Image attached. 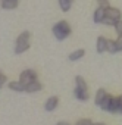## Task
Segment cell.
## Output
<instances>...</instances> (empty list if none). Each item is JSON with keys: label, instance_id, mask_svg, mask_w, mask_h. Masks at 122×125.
<instances>
[{"label": "cell", "instance_id": "23", "mask_svg": "<svg viewBox=\"0 0 122 125\" xmlns=\"http://www.w3.org/2000/svg\"><path fill=\"white\" fill-rule=\"evenodd\" d=\"M5 84H6V75L3 74L2 77H0V88H2V87H3Z\"/></svg>", "mask_w": 122, "mask_h": 125}, {"label": "cell", "instance_id": "12", "mask_svg": "<svg viewBox=\"0 0 122 125\" xmlns=\"http://www.w3.org/2000/svg\"><path fill=\"white\" fill-rule=\"evenodd\" d=\"M18 6V0H2V9L12 10Z\"/></svg>", "mask_w": 122, "mask_h": 125}, {"label": "cell", "instance_id": "19", "mask_svg": "<svg viewBox=\"0 0 122 125\" xmlns=\"http://www.w3.org/2000/svg\"><path fill=\"white\" fill-rule=\"evenodd\" d=\"M102 24H104V25H107V27H115L116 21H115V19H112V18H109V16H104V18H103V21H102Z\"/></svg>", "mask_w": 122, "mask_h": 125}, {"label": "cell", "instance_id": "16", "mask_svg": "<svg viewBox=\"0 0 122 125\" xmlns=\"http://www.w3.org/2000/svg\"><path fill=\"white\" fill-rule=\"evenodd\" d=\"M106 50L109 52V53H116L118 52V47H116V41L115 40H107V43H106Z\"/></svg>", "mask_w": 122, "mask_h": 125}, {"label": "cell", "instance_id": "3", "mask_svg": "<svg viewBox=\"0 0 122 125\" xmlns=\"http://www.w3.org/2000/svg\"><path fill=\"white\" fill-rule=\"evenodd\" d=\"M19 81L22 84H28V83H32V81H37V72L34 69H25V71L21 72Z\"/></svg>", "mask_w": 122, "mask_h": 125}, {"label": "cell", "instance_id": "8", "mask_svg": "<svg viewBox=\"0 0 122 125\" xmlns=\"http://www.w3.org/2000/svg\"><path fill=\"white\" fill-rule=\"evenodd\" d=\"M106 43H107V38H104L103 35H100V37L97 38V43H96V50H97V53L106 52Z\"/></svg>", "mask_w": 122, "mask_h": 125}, {"label": "cell", "instance_id": "13", "mask_svg": "<svg viewBox=\"0 0 122 125\" xmlns=\"http://www.w3.org/2000/svg\"><path fill=\"white\" fill-rule=\"evenodd\" d=\"M74 96H75L78 100H81V102L88 100V93L84 91V90H80V88H77V87H75V90H74Z\"/></svg>", "mask_w": 122, "mask_h": 125}, {"label": "cell", "instance_id": "1", "mask_svg": "<svg viewBox=\"0 0 122 125\" xmlns=\"http://www.w3.org/2000/svg\"><path fill=\"white\" fill-rule=\"evenodd\" d=\"M51 31H53V35L56 37V40H59V41L65 40L72 32V30H71V27H69V24L66 21H59L57 24H54Z\"/></svg>", "mask_w": 122, "mask_h": 125}, {"label": "cell", "instance_id": "11", "mask_svg": "<svg viewBox=\"0 0 122 125\" xmlns=\"http://www.w3.org/2000/svg\"><path fill=\"white\" fill-rule=\"evenodd\" d=\"M106 96H107V91H106L104 88H99V90H97V93H96V99H94L96 104H97V106H100V103L106 99Z\"/></svg>", "mask_w": 122, "mask_h": 125}, {"label": "cell", "instance_id": "18", "mask_svg": "<svg viewBox=\"0 0 122 125\" xmlns=\"http://www.w3.org/2000/svg\"><path fill=\"white\" fill-rule=\"evenodd\" d=\"M118 109H119L118 99H116V97H113V102H112V104H110V107H109V112H110V113H115V112H118Z\"/></svg>", "mask_w": 122, "mask_h": 125}, {"label": "cell", "instance_id": "24", "mask_svg": "<svg viewBox=\"0 0 122 125\" xmlns=\"http://www.w3.org/2000/svg\"><path fill=\"white\" fill-rule=\"evenodd\" d=\"M56 125H71V124H68V122H57Z\"/></svg>", "mask_w": 122, "mask_h": 125}, {"label": "cell", "instance_id": "5", "mask_svg": "<svg viewBox=\"0 0 122 125\" xmlns=\"http://www.w3.org/2000/svg\"><path fill=\"white\" fill-rule=\"evenodd\" d=\"M104 12H106V16H109V18H112V19H115V21H121V18H122L121 10L116 9V8H110V6H109Z\"/></svg>", "mask_w": 122, "mask_h": 125}, {"label": "cell", "instance_id": "6", "mask_svg": "<svg viewBox=\"0 0 122 125\" xmlns=\"http://www.w3.org/2000/svg\"><path fill=\"white\" fill-rule=\"evenodd\" d=\"M41 88H43V85L38 81H32V83L25 84V91L27 93H37V91H41Z\"/></svg>", "mask_w": 122, "mask_h": 125}, {"label": "cell", "instance_id": "25", "mask_svg": "<svg viewBox=\"0 0 122 125\" xmlns=\"http://www.w3.org/2000/svg\"><path fill=\"white\" fill-rule=\"evenodd\" d=\"M93 125H106V124H103V122H97V124H94V122H93Z\"/></svg>", "mask_w": 122, "mask_h": 125}, {"label": "cell", "instance_id": "22", "mask_svg": "<svg viewBox=\"0 0 122 125\" xmlns=\"http://www.w3.org/2000/svg\"><path fill=\"white\" fill-rule=\"evenodd\" d=\"M115 41H116L118 52H122V37H118V40H115Z\"/></svg>", "mask_w": 122, "mask_h": 125}, {"label": "cell", "instance_id": "26", "mask_svg": "<svg viewBox=\"0 0 122 125\" xmlns=\"http://www.w3.org/2000/svg\"><path fill=\"white\" fill-rule=\"evenodd\" d=\"M2 75H3V74H2V71H0V77H2Z\"/></svg>", "mask_w": 122, "mask_h": 125}, {"label": "cell", "instance_id": "17", "mask_svg": "<svg viewBox=\"0 0 122 125\" xmlns=\"http://www.w3.org/2000/svg\"><path fill=\"white\" fill-rule=\"evenodd\" d=\"M59 6L60 9H62V12H68L72 6V3L69 2V0H59Z\"/></svg>", "mask_w": 122, "mask_h": 125}, {"label": "cell", "instance_id": "4", "mask_svg": "<svg viewBox=\"0 0 122 125\" xmlns=\"http://www.w3.org/2000/svg\"><path fill=\"white\" fill-rule=\"evenodd\" d=\"M57 104H59V97H57V96H51V97H49V99L46 100L44 109H46L47 112H53V110L57 107Z\"/></svg>", "mask_w": 122, "mask_h": 125}, {"label": "cell", "instance_id": "15", "mask_svg": "<svg viewBox=\"0 0 122 125\" xmlns=\"http://www.w3.org/2000/svg\"><path fill=\"white\" fill-rule=\"evenodd\" d=\"M112 102H113V97L110 96V94H107L106 96V99L100 103V107L103 109V110H106V112H109V107H110V104H112Z\"/></svg>", "mask_w": 122, "mask_h": 125}, {"label": "cell", "instance_id": "9", "mask_svg": "<svg viewBox=\"0 0 122 125\" xmlns=\"http://www.w3.org/2000/svg\"><path fill=\"white\" fill-rule=\"evenodd\" d=\"M84 54H85V50H84V49H78V50L72 52L68 57H69L71 62H75V60H80L81 57H84Z\"/></svg>", "mask_w": 122, "mask_h": 125}, {"label": "cell", "instance_id": "21", "mask_svg": "<svg viewBox=\"0 0 122 125\" xmlns=\"http://www.w3.org/2000/svg\"><path fill=\"white\" fill-rule=\"evenodd\" d=\"M77 125H93V121L88 119V118H85V119H80V121L77 122Z\"/></svg>", "mask_w": 122, "mask_h": 125}, {"label": "cell", "instance_id": "20", "mask_svg": "<svg viewBox=\"0 0 122 125\" xmlns=\"http://www.w3.org/2000/svg\"><path fill=\"white\" fill-rule=\"evenodd\" d=\"M115 30H116L118 37H122V21H116V24H115Z\"/></svg>", "mask_w": 122, "mask_h": 125}, {"label": "cell", "instance_id": "27", "mask_svg": "<svg viewBox=\"0 0 122 125\" xmlns=\"http://www.w3.org/2000/svg\"><path fill=\"white\" fill-rule=\"evenodd\" d=\"M69 2H71V3H72V2H74V0H69Z\"/></svg>", "mask_w": 122, "mask_h": 125}, {"label": "cell", "instance_id": "10", "mask_svg": "<svg viewBox=\"0 0 122 125\" xmlns=\"http://www.w3.org/2000/svg\"><path fill=\"white\" fill-rule=\"evenodd\" d=\"M9 88L13 91L22 93V91H25V84H22L21 81H12V83H9Z\"/></svg>", "mask_w": 122, "mask_h": 125}, {"label": "cell", "instance_id": "7", "mask_svg": "<svg viewBox=\"0 0 122 125\" xmlns=\"http://www.w3.org/2000/svg\"><path fill=\"white\" fill-rule=\"evenodd\" d=\"M106 9H103V8H97L96 10H94V15H93V21L96 22V24H102V21H103V18L106 16V12H104Z\"/></svg>", "mask_w": 122, "mask_h": 125}, {"label": "cell", "instance_id": "14", "mask_svg": "<svg viewBox=\"0 0 122 125\" xmlns=\"http://www.w3.org/2000/svg\"><path fill=\"white\" fill-rule=\"evenodd\" d=\"M75 87H77V88H80V90H84V91H87V83L84 81V78H82L81 75L75 77Z\"/></svg>", "mask_w": 122, "mask_h": 125}, {"label": "cell", "instance_id": "2", "mask_svg": "<svg viewBox=\"0 0 122 125\" xmlns=\"http://www.w3.org/2000/svg\"><path fill=\"white\" fill-rule=\"evenodd\" d=\"M30 49V31H24L18 35L15 43V54H21Z\"/></svg>", "mask_w": 122, "mask_h": 125}]
</instances>
